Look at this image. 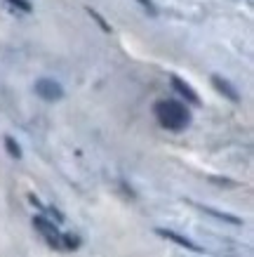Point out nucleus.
Listing matches in <instances>:
<instances>
[{
    "instance_id": "f257e3e1",
    "label": "nucleus",
    "mask_w": 254,
    "mask_h": 257,
    "mask_svg": "<svg viewBox=\"0 0 254 257\" xmlns=\"http://www.w3.org/2000/svg\"><path fill=\"white\" fill-rule=\"evenodd\" d=\"M153 111H155V118L160 120V125L167 127V130H184L191 123V113H188V109L181 101L162 99L155 104Z\"/></svg>"
},
{
    "instance_id": "f03ea898",
    "label": "nucleus",
    "mask_w": 254,
    "mask_h": 257,
    "mask_svg": "<svg viewBox=\"0 0 254 257\" xmlns=\"http://www.w3.org/2000/svg\"><path fill=\"white\" fill-rule=\"evenodd\" d=\"M36 94L45 101H59L64 97V87L54 78H40L36 80Z\"/></svg>"
},
{
    "instance_id": "7ed1b4c3",
    "label": "nucleus",
    "mask_w": 254,
    "mask_h": 257,
    "mask_svg": "<svg viewBox=\"0 0 254 257\" xmlns=\"http://www.w3.org/2000/svg\"><path fill=\"white\" fill-rule=\"evenodd\" d=\"M33 226H36L40 234L45 236L50 245L59 248V231H57V226H54L52 222H47L45 217H33Z\"/></svg>"
},
{
    "instance_id": "20e7f679",
    "label": "nucleus",
    "mask_w": 254,
    "mask_h": 257,
    "mask_svg": "<svg viewBox=\"0 0 254 257\" xmlns=\"http://www.w3.org/2000/svg\"><path fill=\"white\" fill-rule=\"evenodd\" d=\"M212 85H214L216 92L223 94L226 99H231V101H240V92L231 85V83H228V80L223 78V76H219V73H212Z\"/></svg>"
},
{
    "instance_id": "39448f33",
    "label": "nucleus",
    "mask_w": 254,
    "mask_h": 257,
    "mask_svg": "<svg viewBox=\"0 0 254 257\" xmlns=\"http://www.w3.org/2000/svg\"><path fill=\"white\" fill-rule=\"evenodd\" d=\"M172 87H174V90H177V92L181 94L186 101H191L193 106H200V97H198V92H195L188 83H184L179 76H172Z\"/></svg>"
},
{
    "instance_id": "423d86ee",
    "label": "nucleus",
    "mask_w": 254,
    "mask_h": 257,
    "mask_svg": "<svg viewBox=\"0 0 254 257\" xmlns=\"http://www.w3.org/2000/svg\"><path fill=\"white\" fill-rule=\"evenodd\" d=\"M155 234L162 236V238H167V241H174L177 245H181V248H186V250H193V252H202L200 245H195V243L188 241L186 236H179V234H174V231H169V229H155Z\"/></svg>"
},
{
    "instance_id": "0eeeda50",
    "label": "nucleus",
    "mask_w": 254,
    "mask_h": 257,
    "mask_svg": "<svg viewBox=\"0 0 254 257\" xmlns=\"http://www.w3.org/2000/svg\"><path fill=\"white\" fill-rule=\"evenodd\" d=\"M195 208H200L202 212H207V215H212V217H216V219H223V222H228V224H240V219L228 215V212H219V210H214V208H207V205H195Z\"/></svg>"
},
{
    "instance_id": "6e6552de",
    "label": "nucleus",
    "mask_w": 254,
    "mask_h": 257,
    "mask_svg": "<svg viewBox=\"0 0 254 257\" xmlns=\"http://www.w3.org/2000/svg\"><path fill=\"white\" fill-rule=\"evenodd\" d=\"M85 10H87V15L92 17L94 22L99 24V29H101V31H104V33H111V24H108L106 19H104V17H101L99 12H97V10H94V8H90V5H87V8H85Z\"/></svg>"
},
{
    "instance_id": "1a4fd4ad",
    "label": "nucleus",
    "mask_w": 254,
    "mask_h": 257,
    "mask_svg": "<svg viewBox=\"0 0 254 257\" xmlns=\"http://www.w3.org/2000/svg\"><path fill=\"white\" fill-rule=\"evenodd\" d=\"M10 8H15V10H19V12H24V15H31L33 12V3L31 0H5Z\"/></svg>"
},
{
    "instance_id": "9d476101",
    "label": "nucleus",
    "mask_w": 254,
    "mask_h": 257,
    "mask_svg": "<svg viewBox=\"0 0 254 257\" xmlns=\"http://www.w3.org/2000/svg\"><path fill=\"white\" fill-rule=\"evenodd\" d=\"M5 149H8V154L12 158H22V147L17 144L15 137H5Z\"/></svg>"
},
{
    "instance_id": "9b49d317",
    "label": "nucleus",
    "mask_w": 254,
    "mask_h": 257,
    "mask_svg": "<svg viewBox=\"0 0 254 257\" xmlns=\"http://www.w3.org/2000/svg\"><path fill=\"white\" fill-rule=\"evenodd\" d=\"M62 241H64V245H66L69 250H76L78 245H80V238H78L76 234H64Z\"/></svg>"
},
{
    "instance_id": "f8f14e48",
    "label": "nucleus",
    "mask_w": 254,
    "mask_h": 257,
    "mask_svg": "<svg viewBox=\"0 0 254 257\" xmlns=\"http://www.w3.org/2000/svg\"><path fill=\"white\" fill-rule=\"evenodd\" d=\"M137 3H139V5H141L144 10H146L151 17H158V8L153 5V0H137Z\"/></svg>"
},
{
    "instance_id": "ddd939ff",
    "label": "nucleus",
    "mask_w": 254,
    "mask_h": 257,
    "mask_svg": "<svg viewBox=\"0 0 254 257\" xmlns=\"http://www.w3.org/2000/svg\"><path fill=\"white\" fill-rule=\"evenodd\" d=\"M47 212H50V215H52L54 219H57V222H64V215L59 210H57V208H47Z\"/></svg>"
},
{
    "instance_id": "4468645a",
    "label": "nucleus",
    "mask_w": 254,
    "mask_h": 257,
    "mask_svg": "<svg viewBox=\"0 0 254 257\" xmlns=\"http://www.w3.org/2000/svg\"><path fill=\"white\" fill-rule=\"evenodd\" d=\"M29 201H31L33 205H36V208H40V210H45V208H43V203H40V201H38V198H36V196H33V194H29Z\"/></svg>"
}]
</instances>
